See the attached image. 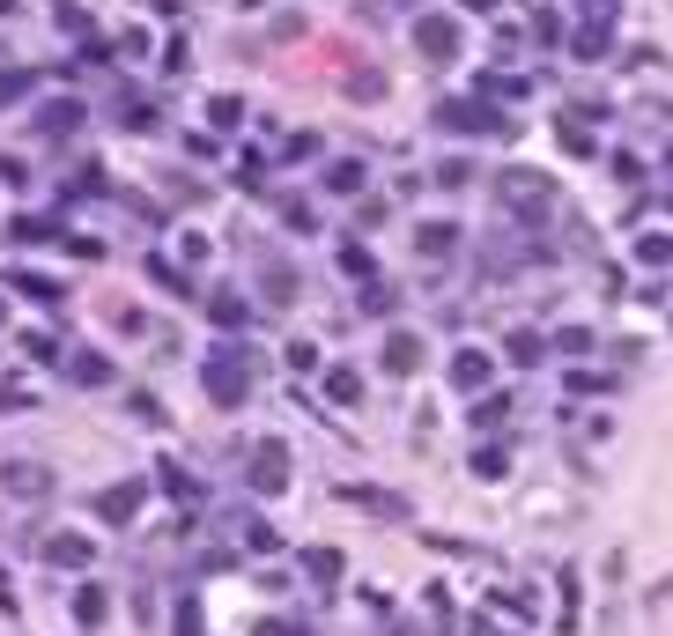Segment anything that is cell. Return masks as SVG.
<instances>
[{"label": "cell", "instance_id": "obj_1", "mask_svg": "<svg viewBox=\"0 0 673 636\" xmlns=\"http://www.w3.org/2000/svg\"><path fill=\"white\" fill-rule=\"evenodd\" d=\"M208 392H215V400H237V392H245V370H237L230 355H215V363H208Z\"/></svg>", "mask_w": 673, "mask_h": 636}, {"label": "cell", "instance_id": "obj_2", "mask_svg": "<svg viewBox=\"0 0 673 636\" xmlns=\"http://www.w3.org/2000/svg\"><path fill=\"white\" fill-rule=\"evenodd\" d=\"M134 503H141V481H126V489H104L97 496V511L104 518H134Z\"/></svg>", "mask_w": 673, "mask_h": 636}, {"label": "cell", "instance_id": "obj_3", "mask_svg": "<svg viewBox=\"0 0 673 636\" xmlns=\"http://www.w3.org/2000/svg\"><path fill=\"white\" fill-rule=\"evenodd\" d=\"M385 363H392V370H415V363H422V341H407V333H392V341H385Z\"/></svg>", "mask_w": 673, "mask_h": 636}, {"label": "cell", "instance_id": "obj_4", "mask_svg": "<svg viewBox=\"0 0 673 636\" xmlns=\"http://www.w3.org/2000/svg\"><path fill=\"white\" fill-rule=\"evenodd\" d=\"M15 289L37 296V304H60V282H45V274H15Z\"/></svg>", "mask_w": 673, "mask_h": 636}, {"label": "cell", "instance_id": "obj_5", "mask_svg": "<svg viewBox=\"0 0 673 636\" xmlns=\"http://www.w3.org/2000/svg\"><path fill=\"white\" fill-rule=\"evenodd\" d=\"M52 563H89V540H74V533H60V540H52Z\"/></svg>", "mask_w": 673, "mask_h": 636}]
</instances>
